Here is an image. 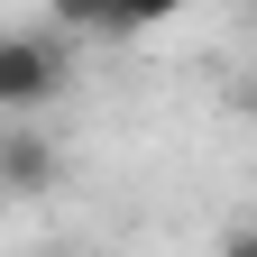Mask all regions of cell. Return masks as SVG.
<instances>
[{"mask_svg":"<svg viewBox=\"0 0 257 257\" xmlns=\"http://www.w3.org/2000/svg\"><path fill=\"white\" fill-rule=\"evenodd\" d=\"M74 83V37L64 28H10L0 37V110L28 128V110H46Z\"/></svg>","mask_w":257,"mask_h":257,"instance_id":"6da1fadb","label":"cell"},{"mask_svg":"<svg viewBox=\"0 0 257 257\" xmlns=\"http://www.w3.org/2000/svg\"><path fill=\"white\" fill-rule=\"evenodd\" d=\"M46 184H55V147L37 128H10V138H0V193H10V202H37Z\"/></svg>","mask_w":257,"mask_h":257,"instance_id":"7a4b0ae2","label":"cell"},{"mask_svg":"<svg viewBox=\"0 0 257 257\" xmlns=\"http://www.w3.org/2000/svg\"><path fill=\"white\" fill-rule=\"evenodd\" d=\"M64 37H119V0H46Z\"/></svg>","mask_w":257,"mask_h":257,"instance_id":"3957f363","label":"cell"},{"mask_svg":"<svg viewBox=\"0 0 257 257\" xmlns=\"http://www.w3.org/2000/svg\"><path fill=\"white\" fill-rule=\"evenodd\" d=\"M166 19H184V0H119V37H147Z\"/></svg>","mask_w":257,"mask_h":257,"instance_id":"277c9868","label":"cell"},{"mask_svg":"<svg viewBox=\"0 0 257 257\" xmlns=\"http://www.w3.org/2000/svg\"><path fill=\"white\" fill-rule=\"evenodd\" d=\"M220 257H257V230H230V239H220Z\"/></svg>","mask_w":257,"mask_h":257,"instance_id":"5b68a950","label":"cell"},{"mask_svg":"<svg viewBox=\"0 0 257 257\" xmlns=\"http://www.w3.org/2000/svg\"><path fill=\"white\" fill-rule=\"evenodd\" d=\"M239 110H248V119H257V64H248V83H239Z\"/></svg>","mask_w":257,"mask_h":257,"instance_id":"8992f818","label":"cell"}]
</instances>
